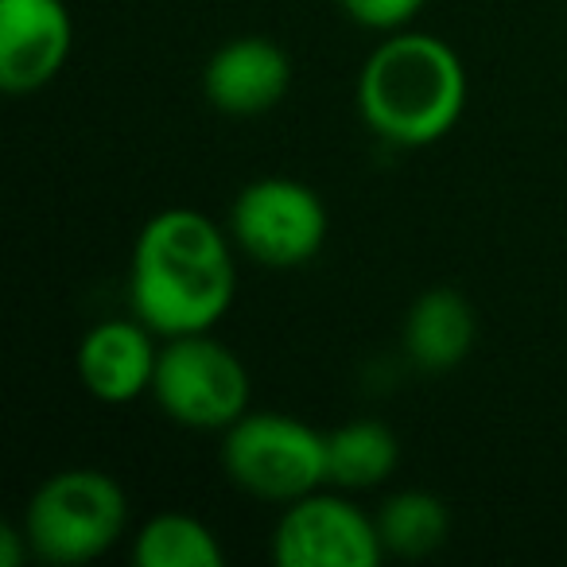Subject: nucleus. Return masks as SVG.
Instances as JSON below:
<instances>
[{"instance_id": "obj_1", "label": "nucleus", "mask_w": 567, "mask_h": 567, "mask_svg": "<svg viewBox=\"0 0 567 567\" xmlns=\"http://www.w3.org/2000/svg\"><path fill=\"white\" fill-rule=\"evenodd\" d=\"M234 292V249L218 221L187 206H172L144 221L128 265V303L159 339L214 331Z\"/></svg>"}, {"instance_id": "obj_2", "label": "nucleus", "mask_w": 567, "mask_h": 567, "mask_svg": "<svg viewBox=\"0 0 567 567\" xmlns=\"http://www.w3.org/2000/svg\"><path fill=\"white\" fill-rule=\"evenodd\" d=\"M466 110V66L447 40L393 32L370 51L358 74V113L378 141L427 148L458 125Z\"/></svg>"}, {"instance_id": "obj_3", "label": "nucleus", "mask_w": 567, "mask_h": 567, "mask_svg": "<svg viewBox=\"0 0 567 567\" xmlns=\"http://www.w3.org/2000/svg\"><path fill=\"white\" fill-rule=\"evenodd\" d=\"M20 528L32 544V556L63 567L90 564L125 536V486L94 466L59 471L32 494Z\"/></svg>"}, {"instance_id": "obj_4", "label": "nucleus", "mask_w": 567, "mask_h": 567, "mask_svg": "<svg viewBox=\"0 0 567 567\" xmlns=\"http://www.w3.org/2000/svg\"><path fill=\"white\" fill-rule=\"evenodd\" d=\"M152 396L159 412L179 427L226 432L249 412L252 378L249 365L210 331L179 334L159 347Z\"/></svg>"}, {"instance_id": "obj_5", "label": "nucleus", "mask_w": 567, "mask_h": 567, "mask_svg": "<svg viewBox=\"0 0 567 567\" xmlns=\"http://www.w3.org/2000/svg\"><path fill=\"white\" fill-rule=\"evenodd\" d=\"M221 466L260 502H296L327 486V435L284 412H245L226 427Z\"/></svg>"}, {"instance_id": "obj_6", "label": "nucleus", "mask_w": 567, "mask_h": 567, "mask_svg": "<svg viewBox=\"0 0 567 567\" xmlns=\"http://www.w3.org/2000/svg\"><path fill=\"white\" fill-rule=\"evenodd\" d=\"M327 206L308 183L268 175L234 198L229 234L237 249L265 268H300L319 257L327 241Z\"/></svg>"}, {"instance_id": "obj_7", "label": "nucleus", "mask_w": 567, "mask_h": 567, "mask_svg": "<svg viewBox=\"0 0 567 567\" xmlns=\"http://www.w3.org/2000/svg\"><path fill=\"white\" fill-rule=\"evenodd\" d=\"M385 556L378 517L342 494H311L284 505L272 533V559L280 567H373Z\"/></svg>"}, {"instance_id": "obj_8", "label": "nucleus", "mask_w": 567, "mask_h": 567, "mask_svg": "<svg viewBox=\"0 0 567 567\" xmlns=\"http://www.w3.org/2000/svg\"><path fill=\"white\" fill-rule=\"evenodd\" d=\"M74 20L63 0H0V86L35 94L66 66Z\"/></svg>"}, {"instance_id": "obj_9", "label": "nucleus", "mask_w": 567, "mask_h": 567, "mask_svg": "<svg viewBox=\"0 0 567 567\" xmlns=\"http://www.w3.org/2000/svg\"><path fill=\"white\" fill-rule=\"evenodd\" d=\"M292 86V63L280 43L265 35H237L221 43L203 71V94L218 113L260 117L276 110Z\"/></svg>"}, {"instance_id": "obj_10", "label": "nucleus", "mask_w": 567, "mask_h": 567, "mask_svg": "<svg viewBox=\"0 0 567 567\" xmlns=\"http://www.w3.org/2000/svg\"><path fill=\"white\" fill-rule=\"evenodd\" d=\"M159 334L141 319H105L79 342V381L105 404H128L152 393L159 362Z\"/></svg>"}, {"instance_id": "obj_11", "label": "nucleus", "mask_w": 567, "mask_h": 567, "mask_svg": "<svg viewBox=\"0 0 567 567\" xmlns=\"http://www.w3.org/2000/svg\"><path fill=\"white\" fill-rule=\"evenodd\" d=\"M478 319L455 288H427L404 319V350L427 373H447L474 350Z\"/></svg>"}, {"instance_id": "obj_12", "label": "nucleus", "mask_w": 567, "mask_h": 567, "mask_svg": "<svg viewBox=\"0 0 567 567\" xmlns=\"http://www.w3.org/2000/svg\"><path fill=\"white\" fill-rule=\"evenodd\" d=\"M401 466V440L381 420H350L327 435V486L373 489Z\"/></svg>"}, {"instance_id": "obj_13", "label": "nucleus", "mask_w": 567, "mask_h": 567, "mask_svg": "<svg viewBox=\"0 0 567 567\" xmlns=\"http://www.w3.org/2000/svg\"><path fill=\"white\" fill-rule=\"evenodd\" d=\"M133 559L136 567H221L226 551L210 525L172 509L144 520L133 540Z\"/></svg>"}, {"instance_id": "obj_14", "label": "nucleus", "mask_w": 567, "mask_h": 567, "mask_svg": "<svg viewBox=\"0 0 567 567\" xmlns=\"http://www.w3.org/2000/svg\"><path fill=\"white\" fill-rule=\"evenodd\" d=\"M378 533L385 544V556H427L451 533V513L427 489H401L385 497L378 509Z\"/></svg>"}, {"instance_id": "obj_15", "label": "nucleus", "mask_w": 567, "mask_h": 567, "mask_svg": "<svg viewBox=\"0 0 567 567\" xmlns=\"http://www.w3.org/2000/svg\"><path fill=\"white\" fill-rule=\"evenodd\" d=\"M427 0H342V12H347L354 24L370 28V32H404L412 20L420 17Z\"/></svg>"}, {"instance_id": "obj_16", "label": "nucleus", "mask_w": 567, "mask_h": 567, "mask_svg": "<svg viewBox=\"0 0 567 567\" xmlns=\"http://www.w3.org/2000/svg\"><path fill=\"white\" fill-rule=\"evenodd\" d=\"M24 548L32 551L24 528H12V525L0 528V564H4V567H20V559H24Z\"/></svg>"}]
</instances>
